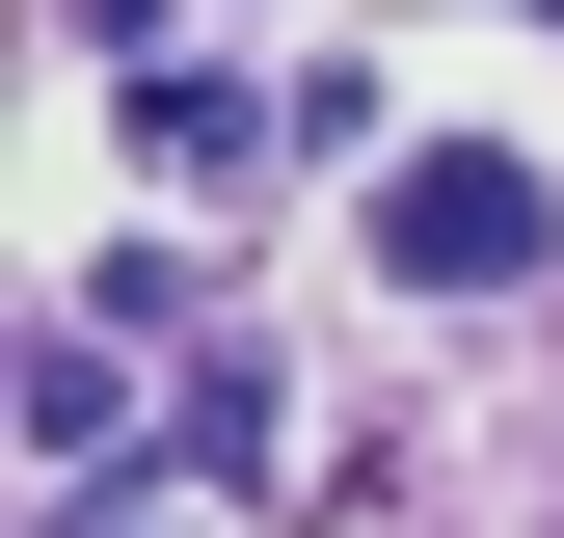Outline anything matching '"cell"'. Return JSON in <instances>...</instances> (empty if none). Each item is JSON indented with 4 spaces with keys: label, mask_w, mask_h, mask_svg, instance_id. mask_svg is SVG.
<instances>
[{
    "label": "cell",
    "mask_w": 564,
    "mask_h": 538,
    "mask_svg": "<svg viewBox=\"0 0 564 538\" xmlns=\"http://www.w3.org/2000/svg\"><path fill=\"white\" fill-rule=\"evenodd\" d=\"M538 243H564V189L511 162V134H457V162H377V269H403V297H511Z\"/></svg>",
    "instance_id": "cell-1"
},
{
    "label": "cell",
    "mask_w": 564,
    "mask_h": 538,
    "mask_svg": "<svg viewBox=\"0 0 564 538\" xmlns=\"http://www.w3.org/2000/svg\"><path fill=\"white\" fill-rule=\"evenodd\" d=\"M0 431H28L54 485H108V431H134V377H108V323H54V351L0 377Z\"/></svg>",
    "instance_id": "cell-2"
},
{
    "label": "cell",
    "mask_w": 564,
    "mask_h": 538,
    "mask_svg": "<svg viewBox=\"0 0 564 538\" xmlns=\"http://www.w3.org/2000/svg\"><path fill=\"white\" fill-rule=\"evenodd\" d=\"M162 485H269V351H216V377L162 404Z\"/></svg>",
    "instance_id": "cell-3"
},
{
    "label": "cell",
    "mask_w": 564,
    "mask_h": 538,
    "mask_svg": "<svg viewBox=\"0 0 564 538\" xmlns=\"http://www.w3.org/2000/svg\"><path fill=\"white\" fill-rule=\"evenodd\" d=\"M134 162H162V189H242V82H134Z\"/></svg>",
    "instance_id": "cell-4"
},
{
    "label": "cell",
    "mask_w": 564,
    "mask_h": 538,
    "mask_svg": "<svg viewBox=\"0 0 564 538\" xmlns=\"http://www.w3.org/2000/svg\"><path fill=\"white\" fill-rule=\"evenodd\" d=\"M54 538H188V485H82V512H54Z\"/></svg>",
    "instance_id": "cell-5"
}]
</instances>
